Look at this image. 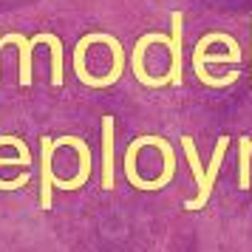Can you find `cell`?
Listing matches in <instances>:
<instances>
[{
    "label": "cell",
    "mask_w": 252,
    "mask_h": 252,
    "mask_svg": "<svg viewBox=\"0 0 252 252\" xmlns=\"http://www.w3.org/2000/svg\"><path fill=\"white\" fill-rule=\"evenodd\" d=\"M63 145H71V148L77 150V156H80V170L74 179H60L57 173H54V190H80L82 184L91 179V148L82 142L80 136H60L54 139V148H63Z\"/></svg>",
    "instance_id": "1"
},
{
    "label": "cell",
    "mask_w": 252,
    "mask_h": 252,
    "mask_svg": "<svg viewBox=\"0 0 252 252\" xmlns=\"http://www.w3.org/2000/svg\"><path fill=\"white\" fill-rule=\"evenodd\" d=\"M150 43H167V34H161V32H148V34H142L136 40V46H133V57H130V68H133V77H136L145 88H164V85H170L167 80V74L164 77H150L148 68H145V51H148Z\"/></svg>",
    "instance_id": "2"
},
{
    "label": "cell",
    "mask_w": 252,
    "mask_h": 252,
    "mask_svg": "<svg viewBox=\"0 0 252 252\" xmlns=\"http://www.w3.org/2000/svg\"><path fill=\"white\" fill-rule=\"evenodd\" d=\"M227 148H229V136H221L216 142L213 159H210V164H207V170H204V182H201V187H198L195 198L184 201V210H201V207H207L210 195H213V187H216L218 173H221V161H224V156H227Z\"/></svg>",
    "instance_id": "3"
},
{
    "label": "cell",
    "mask_w": 252,
    "mask_h": 252,
    "mask_svg": "<svg viewBox=\"0 0 252 252\" xmlns=\"http://www.w3.org/2000/svg\"><path fill=\"white\" fill-rule=\"evenodd\" d=\"M173 32L167 34V51H170V71H167V80L173 88H182L184 85V63H182V40H184V14L173 12Z\"/></svg>",
    "instance_id": "4"
},
{
    "label": "cell",
    "mask_w": 252,
    "mask_h": 252,
    "mask_svg": "<svg viewBox=\"0 0 252 252\" xmlns=\"http://www.w3.org/2000/svg\"><path fill=\"white\" fill-rule=\"evenodd\" d=\"M54 139L40 136V207H54Z\"/></svg>",
    "instance_id": "5"
},
{
    "label": "cell",
    "mask_w": 252,
    "mask_h": 252,
    "mask_svg": "<svg viewBox=\"0 0 252 252\" xmlns=\"http://www.w3.org/2000/svg\"><path fill=\"white\" fill-rule=\"evenodd\" d=\"M114 145H116V119L111 114H105L102 116V187H105V190H114V187H116Z\"/></svg>",
    "instance_id": "6"
},
{
    "label": "cell",
    "mask_w": 252,
    "mask_h": 252,
    "mask_svg": "<svg viewBox=\"0 0 252 252\" xmlns=\"http://www.w3.org/2000/svg\"><path fill=\"white\" fill-rule=\"evenodd\" d=\"M0 40H3V46H17V51H20V77H17V82L23 88H32V82H34V60H32V54H34L37 37L26 40L23 34L12 32V34L0 37Z\"/></svg>",
    "instance_id": "7"
},
{
    "label": "cell",
    "mask_w": 252,
    "mask_h": 252,
    "mask_svg": "<svg viewBox=\"0 0 252 252\" xmlns=\"http://www.w3.org/2000/svg\"><path fill=\"white\" fill-rule=\"evenodd\" d=\"M142 139V145H153V148H159L161 153H164V170H161V184L167 187V184L173 182V176H176V153H173L170 142L164 136H139Z\"/></svg>",
    "instance_id": "8"
},
{
    "label": "cell",
    "mask_w": 252,
    "mask_h": 252,
    "mask_svg": "<svg viewBox=\"0 0 252 252\" xmlns=\"http://www.w3.org/2000/svg\"><path fill=\"white\" fill-rule=\"evenodd\" d=\"M252 184V136L238 139V187L250 190Z\"/></svg>",
    "instance_id": "9"
},
{
    "label": "cell",
    "mask_w": 252,
    "mask_h": 252,
    "mask_svg": "<svg viewBox=\"0 0 252 252\" xmlns=\"http://www.w3.org/2000/svg\"><path fill=\"white\" fill-rule=\"evenodd\" d=\"M17 142V136H0V148L3 145H12ZM0 164H20V159H0ZM29 184V167H23V173L17 176V179H12V182H3L0 179V190H20V187H26Z\"/></svg>",
    "instance_id": "10"
},
{
    "label": "cell",
    "mask_w": 252,
    "mask_h": 252,
    "mask_svg": "<svg viewBox=\"0 0 252 252\" xmlns=\"http://www.w3.org/2000/svg\"><path fill=\"white\" fill-rule=\"evenodd\" d=\"M0 51H3V40H0Z\"/></svg>",
    "instance_id": "11"
}]
</instances>
